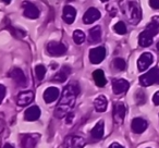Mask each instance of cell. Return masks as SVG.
Returning <instances> with one entry per match:
<instances>
[{"label":"cell","mask_w":159,"mask_h":148,"mask_svg":"<svg viewBox=\"0 0 159 148\" xmlns=\"http://www.w3.org/2000/svg\"><path fill=\"white\" fill-rule=\"evenodd\" d=\"M80 93V87L76 83H71L66 85L63 88V92L61 94V97L58 102L55 110V117L58 119L66 117L69 113H71L72 109L75 106L76 97Z\"/></svg>","instance_id":"obj_1"},{"label":"cell","mask_w":159,"mask_h":148,"mask_svg":"<svg viewBox=\"0 0 159 148\" xmlns=\"http://www.w3.org/2000/svg\"><path fill=\"white\" fill-rule=\"evenodd\" d=\"M120 6L123 14L126 16L129 22L137 24L142 19V11L137 0H121Z\"/></svg>","instance_id":"obj_2"},{"label":"cell","mask_w":159,"mask_h":148,"mask_svg":"<svg viewBox=\"0 0 159 148\" xmlns=\"http://www.w3.org/2000/svg\"><path fill=\"white\" fill-rule=\"evenodd\" d=\"M139 83L142 86L147 87L154 84H159V68H152L147 73L139 78Z\"/></svg>","instance_id":"obj_3"},{"label":"cell","mask_w":159,"mask_h":148,"mask_svg":"<svg viewBox=\"0 0 159 148\" xmlns=\"http://www.w3.org/2000/svg\"><path fill=\"white\" fill-rule=\"evenodd\" d=\"M85 145V139L79 135H69L64 139V148H83Z\"/></svg>","instance_id":"obj_4"},{"label":"cell","mask_w":159,"mask_h":148,"mask_svg":"<svg viewBox=\"0 0 159 148\" xmlns=\"http://www.w3.org/2000/svg\"><path fill=\"white\" fill-rule=\"evenodd\" d=\"M23 7V16L27 19H32V20H35L39 16V10L36 7L34 3L30 2V1H24L22 3Z\"/></svg>","instance_id":"obj_5"},{"label":"cell","mask_w":159,"mask_h":148,"mask_svg":"<svg viewBox=\"0 0 159 148\" xmlns=\"http://www.w3.org/2000/svg\"><path fill=\"white\" fill-rule=\"evenodd\" d=\"M47 51L52 57H60L66 52V47L62 43L58 42H50L47 45Z\"/></svg>","instance_id":"obj_6"},{"label":"cell","mask_w":159,"mask_h":148,"mask_svg":"<svg viewBox=\"0 0 159 148\" xmlns=\"http://www.w3.org/2000/svg\"><path fill=\"white\" fill-rule=\"evenodd\" d=\"M106 57V49L105 47L99 46L91 49L89 51V61L93 64H99Z\"/></svg>","instance_id":"obj_7"},{"label":"cell","mask_w":159,"mask_h":148,"mask_svg":"<svg viewBox=\"0 0 159 148\" xmlns=\"http://www.w3.org/2000/svg\"><path fill=\"white\" fill-rule=\"evenodd\" d=\"M9 76L19 85V86H26L27 84V80H26V76H25L24 72L21 70L20 68H14L11 72L9 73Z\"/></svg>","instance_id":"obj_8"},{"label":"cell","mask_w":159,"mask_h":148,"mask_svg":"<svg viewBox=\"0 0 159 148\" xmlns=\"http://www.w3.org/2000/svg\"><path fill=\"white\" fill-rule=\"evenodd\" d=\"M152 61H154V57L150 52H144L143 55H141V57L137 60V68L139 71L143 72V71L147 70L150 65H152Z\"/></svg>","instance_id":"obj_9"},{"label":"cell","mask_w":159,"mask_h":148,"mask_svg":"<svg viewBox=\"0 0 159 148\" xmlns=\"http://www.w3.org/2000/svg\"><path fill=\"white\" fill-rule=\"evenodd\" d=\"M126 113V108L124 104L122 102H117L113 107V120L117 124H121L124 120Z\"/></svg>","instance_id":"obj_10"},{"label":"cell","mask_w":159,"mask_h":148,"mask_svg":"<svg viewBox=\"0 0 159 148\" xmlns=\"http://www.w3.org/2000/svg\"><path fill=\"white\" fill-rule=\"evenodd\" d=\"M130 87V83L123 78H116L112 81V91L116 95L125 93Z\"/></svg>","instance_id":"obj_11"},{"label":"cell","mask_w":159,"mask_h":148,"mask_svg":"<svg viewBox=\"0 0 159 148\" xmlns=\"http://www.w3.org/2000/svg\"><path fill=\"white\" fill-rule=\"evenodd\" d=\"M38 139H39L38 134H26L21 139V146L22 148H35Z\"/></svg>","instance_id":"obj_12"},{"label":"cell","mask_w":159,"mask_h":148,"mask_svg":"<svg viewBox=\"0 0 159 148\" xmlns=\"http://www.w3.org/2000/svg\"><path fill=\"white\" fill-rule=\"evenodd\" d=\"M100 16H102V14H100L98 9H96V8H89L84 13V16H83V22H84L85 24H92V23H94L95 21L99 20Z\"/></svg>","instance_id":"obj_13"},{"label":"cell","mask_w":159,"mask_h":148,"mask_svg":"<svg viewBox=\"0 0 159 148\" xmlns=\"http://www.w3.org/2000/svg\"><path fill=\"white\" fill-rule=\"evenodd\" d=\"M34 99V93L32 91H25L21 92L16 97V104L21 107H24L30 105Z\"/></svg>","instance_id":"obj_14"},{"label":"cell","mask_w":159,"mask_h":148,"mask_svg":"<svg viewBox=\"0 0 159 148\" xmlns=\"http://www.w3.org/2000/svg\"><path fill=\"white\" fill-rule=\"evenodd\" d=\"M147 121L142 118H135L133 119L132 123H131V128L134 133L136 134H141V133L145 132V130L147 128Z\"/></svg>","instance_id":"obj_15"},{"label":"cell","mask_w":159,"mask_h":148,"mask_svg":"<svg viewBox=\"0 0 159 148\" xmlns=\"http://www.w3.org/2000/svg\"><path fill=\"white\" fill-rule=\"evenodd\" d=\"M59 95L60 92L57 87H48L44 92V100L47 104H51V102L56 101L59 98Z\"/></svg>","instance_id":"obj_16"},{"label":"cell","mask_w":159,"mask_h":148,"mask_svg":"<svg viewBox=\"0 0 159 148\" xmlns=\"http://www.w3.org/2000/svg\"><path fill=\"white\" fill-rule=\"evenodd\" d=\"M75 16H76V10L72 6H66L63 8V21L66 24H72L75 20Z\"/></svg>","instance_id":"obj_17"},{"label":"cell","mask_w":159,"mask_h":148,"mask_svg":"<svg viewBox=\"0 0 159 148\" xmlns=\"http://www.w3.org/2000/svg\"><path fill=\"white\" fill-rule=\"evenodd\" d=\"M39 117H40V109L37 106L30 107L29 109H26V111L24 113V119L30 122L36 121V120L39 119Z\"/></svg>","instance_id":"obj_18"},{"label":"cell","mask_w":159,"mask_h":148,"mask_svg":"<svg viewBox=\"0 0 159 148\" xmlns=\"http://www.w3.org/2000/svg\"><path fill=\"white\" fill-rule=\"evenodd\" d=\"M104 132H105V123L104 121H99L94 126L93 130L91 131V136L93 137L94 141H99L104 136Z\"/></svg>","instance_id":"obj_19"},{"label":"cell","mask_w":159,"mask_h":148,"mask_svg":"<svg viewBox=\"0 0 159 148\" xmlns=\"http://www.w3.org/2000/svg\"><path fill=\"white\" fill-rule=\"evenodd\" d=\"M102 39V27L99 25L93 27V29H89V40L91 44H96V43H99Z\"/></svg>","instance_id":"obj_20"},{"label":"cell","mask_w":159,"mask_h":148,"mask_svg":"<svg viewBox=\"0 0 159 148\" xmlns=\"http://www.w3.org/2000/svg\"><path fill=\"white\" fill-rule=\"evenodd\" d=\"M94 107H95L96 111L98 112H105L107 110V107H108V100L105 96L100 95L94 100Z\"/></svg>","instance_id":"obj_21"},{"label":"cell","mask_w":159,"mask_h":148,"mask_svg":"<svg viewBox=\"0 0 159 148\" xmlns=\"http://www.w3.org/2000/svg\"><path fill=\"white\" fill-rule=\"evenodd\" d=\"M154 42V37L148 32L143 31L139 36V44L141 47H149Z\"/></svg>","instance_id":"obj_22"},{"label":"cell","mask_w":159,"mask_h":148,"mask_svg":"<svg viewBox=\"0 0 159 148\" xmlns=\"http://www.w3.org/2000/svg\"><path fill=\"white\" fill-rule=\"evenodd\" d=\"M69 74H70V68H68V66H63L59 72L56 73L55 76L52 78V81L53 82H57V83H63L66 81Z\"/></svg>","instance_id":"obj_23"},{"label":"cell","mask_w":159,"mask_h":148,"mask_svg":"<svg viewBox=\"0 0 159 148\" xmlns=\"http://www.w3.org/2000/svg\"><path fill=\"white\" fill-rule=\"evenodd\" d=\"M145 31L148 32L152 37L156 36L157 34L159 33V16H154V18H152V22L146 26Z\"/></svg>","instance_id":"obj_24"},{"label":"cell","mask_w":159,"mask_h":148,"mask_svg":"<svg viewBox=\"0 0 159 148\" xmlns=\"http://www.w3.org/2000/svg\"><path fill=\"white\" fill-rule=\"evenodd\" d=\"M93 78L95 81L96 85L98 87H104L107 84L106 76H105V73L102 70H96L93 72Z\"/></svg>","instance_id":"obj_25"},{"label":"cell","mask_w":159,"mask_h":148,"mask_svg":"<svg viewBox=\"0 0 159 148\" xmlns=\"http://www.w3.org/2000/svg\"><path fill=\"white\" fill-rule=\"evenodd\" d=\"M73 40H74L75 44L81 45L85 42V34L84 32H82L81 29H76L73 33Z\"/></svg>","instance_id":"obj_26"},{"label":"cell","mask_w":159,"mask_h":148,"mask_svg":"<svg viewBox=\"0 0 159 148\" xmlns=\"http://www.w3.org/2000/svg\"><path fill=\"white\" fill-rule=\"evenodd\" d=\"M112 64H113V68H115L116 70H118V71H124V70H125V68H126L125 61H124L122 58H116V59L113 60Z\"/></svg>","instance_id":"obj_27"},{"label":"cell","mask_w":159,"mask_h":148,"mask_svg":"<svg viewBox=\"0 0 159 148\" xmlns=\"http://www.w3.org/2000/svg\"><path fill=\"white\" fill-rule=\"evenodd\" d=\"M35 74L39 81L44 80L45 75H46V68L43 64H37L35 66Z\"/></svg>","instance_id":"obj_28"},{"label":"cell","mask_w":159,"mask_h":148,"mask_svg":"<svg viewBox=\"0 0 159 148\" xmlns=\"http://www.w3.org/2000/svg\"><path fill=\"white\" fill-rule=\"evenodd\" d=\"M113 29H115L116 33L119 34V35H124V34L126 33V26L122 21H119V22L116 23L115 26H113Z\"/></svg>","instance_id":"obj_29"},{"label":"cell","mask_w":159,"mask_h":148,"mask_svg":"<svg viewBox=\"0 0 159 148\" xmlns=\"http://www.w3.org/2000/svg\"><path fill=\"white\" fill-rule=\"evenodd\" d=\"M135 98H136V102L139 105H142L145 102L146 100V97H145V94L143 93L142 91H139L136 93V96H135Z\"/></svg>","instance_id":"obj_30"},{"label":"cell","mask_w":159,"mask_h":148,"mask_svg":"<svg viewBox=\"0 0 159 148\" xmlns=\"http://www.w3.org/2000/svg\"><path fill=\"white\" fill-rule=\"evenodd\" d=\"M6 93H7V89H6L5 85L0 84V105H1V102H2L3 99H5Z\"/></svg>","instance_id":"obj_31"},{"label":"cell","mask_w":159,"mask_h":148,"mask_svg":"<svg viewBox=\"0 0 159 148\" xmlns=\"http://www.w3.org/2000/svg\"><path fill=\"white\" fill-rule=\"evenodd\" d=\"M149 5L152 9H159V0H149Z\"/></svg>","instance_id":"obj_32"},{"label":"cell","mask_w":159,"mask_h":148,"mask_svg":"<svg viewBox=\"0 0 159 148\" xmlns=\"http://www.w3.org/2000/svg\"><path fill=\"white\" fill-rule=\"evenodd\" d=\"M107 10H108V12L110 13V16H115L116 13H117V10H116V8L112 7V6H108Z\"/></svg>","instance_id":"obj_33"},{"label":"cell","mask_w":159,"mask_h":148,"mask_svg":"<svg viewBox=\"0 0 159 148\" xmlns=\"http://www.w3.org/2000/svg\"><path fill=\"white\" fill-rule=\"evenodd\" d=\"M152 102H154L156 106H159V91L157 92L154 95V97H152Z\"/></svg>","instance_id":"obj_34"},{"label":"cell","mask_w":159,"mask_h":148,"mask_svg":"<svg viewBox=\"0 0 159 148\" xmlns=\"http://www.w3.org/2000/svg\"><path fill=\"white\" fill-rule=\"evenodd\" d=\"M72 119H73V113L71 112V113H69L68 115H66V123L68 124H70V123H72Z\"/></svg>","instance_id":"obj_35"},{"label":"cell","mask_w":159,"mask_h":148,"mask_svg":"<svg viewBox=\"0 0 159 148\" xmlns=\"http://www.w3.org/2000/svg\"><path fill=\"white\" fill-rule=\"evenodd\" d=\"M109 148H124V147L120 145L119 143H112L110 146H109Z\"/></svg>","instance_id":"obj_36"},{"label":"cell","mask_w":159,"mask_h":148,"mask_svg":"<svg viewBox=\"0 0 159 148\" xmlns=\"http://www.w3.org/2000/svg\"><path fill=\"white\" fill-rule=\"evenodd\" d=\"M3 128H5V122H3L2 120L0 119V133L2 132Z\"/></svg>","instance_id":"obj_37"},{"label":"cell","mask_w":159,"mask_h":148,"mask_svg":"<svg viewBox=\"0 0 159 148\" xmlns=\"http://www.w3.org/2000/svg\"><path fill=\"white\" fill-rule=\"evenodd\" d=\"M3 148H14L12 145H10V144H6L5 146H3Z\"/></svg>","instance_id":"obj_38"},{"label":"cell","mask_w":159,"mask_h":148,"mask_svg":"<svg viewBox=\"0 0 159 148\" xmlns=\"http://www.w3.org/2000/svg\"><path fill=\"white\" fill-rule=\"evenodd\" d=\"M1 1H2V2H5V3H7V5L11 2V0H1Z\"/></svg>","instance_id":"obj_39"},{"label":"cell","mask_w":159,"mask_h":148,"mask_svg":"<svg viewBox=\"0 0 159 148\" xmlns=\"http://www.w3.org/2000/svg\"><path fill=\"white\" fill-rule=\"evenodd\" d=\"M100 1H102V2H106V1H109V0H100Z\"/></svg>","instance_id":"obj_40"},{"label":"cell","mask_w":159,"mask_h":148,"mask_svg":"<svg viewBox=\"0 0 159 148\" xmlns=\"http://www.w3.org/2000/svg\"><path fill=\"white\" fill-rule=\"evenodd\" d=\"M157 49H158V51H159V43L157 44Z\"/></svg>","instance_id":"obj_41"}]
</instances>
